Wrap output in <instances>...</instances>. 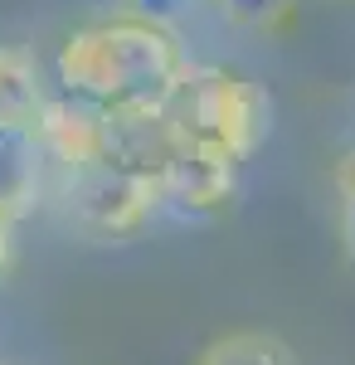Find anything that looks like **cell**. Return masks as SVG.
<instances>
[{
	"label": "cell",
	"instance_id": "obj_7",
	"mask_svg": "<svg viewBox=\"0 0 355 365\" xmlns=\"http://www.w3.org/2000/svg\"><path fill=\"white\" fill-rule=\"evenodd\" d=\"M175 127L165 113H132V117H108V156L117 166L137 170L146 180H156L165 161L175 156Z\"/></svg>",
	"mask_w": 355,
	"mask_h": 365
},
{
	"label": "cell",
	"instance_id": "obj_1",
	"mask_svg": "<svg viewBox=\"0 0 355 365\" xmlns=\"http://www.w3.org/2000/svg\"><path fill=\"white\" fill-rule=\"evenodd\" d=\"M195 63L175 29H156L132 15H112L73 29L58 44V93L103 117L165 113Z\"/></svg>",
	"mask_w": 355,
	"mask_h": 365
},
{
	"label": "cell",
	"instance_id": "obj_4",
	"mask_svg": "<svg viewBox=\"0 0 355 365\" xmlns=\"http://www.w3.org/2000/svg\"><path fill=\"white\" fill-rule=\"evenodd\" d=\"M156 195H161V210H175L185 220L215 215L239 195V161L215 151V146L180 141L175 156L165 161V170L156 175Z\"/></svg>",
	"mask_w": 355,
	"mask_h": 365
},
{
	"label": "cell",
	"instance_id": "obj_3",
	"mask_svg": "<svg viewBox=\"0 0 355 365\" xmlns=\"http://www.w3.org/2000/svg\"><path fill=\"white\" fill-rule=\"evenodd\" d=\"M54 180H58V200H63L68 225H78L83 234L122 239V234H137L161 210L156 180L117 166L112 156L93 161V166H78V170H63Z\"/></svg>",
	"mask_w": 355,
	"mask_h": 365
},
{
	"label": "cell",
	"instance_id": "obj_2",
	"mask_svg": "<svg viewBox=\"0 0 355 365\" xmlns=\"http://www.w3.org/2000/svg\"><path fill=\"white\" fill-rule=\"evenodd\" d=\"M165 117H170L180 141L215 146L244 166L273 132V98L248 73L195 63L185 73V83L175 88V98L165 103Z\"/></svg>",
	"mask_w": 355,
	"mask_h": 365
},
{
	"label": "cell",
	"instance_id": "obj_6",
	"mask_svg": "<svg viewBox=\"0 0 355 365\" xmlns=\"http://www.w3.org/2000/svg\"><path fill=\"white\" fill-rule=\"evenodd\" d=\"M54 175L39 132L34 127H15L0 122V220H25L34 215V205L44 200V180Z\"/></svg>",
	"mask_w": 355,
	"mask_h": 365
},
{
	"label": "cell",
	"instance_id": "obj_10",
	"mask_svg": "<svg viewBox=\"0 0 355 365\" xmlns=\"http://www.w3.org/2000/svg\"><path fill=\"white\" fill-rule=\"evenodd\" d=\"M215 5L219 15L239 29H277L292 10V0H215Z\"/></svg>",
	"mask_w": 355,
	"mask_h": 365
},
{
	"label": "cell",
	"instance_id": "obj_9",
	"mask_svg": "<svg viewBox=\"0 0 355 365\" xmlns=\"http://www.w3.org/2000/svg\"><path fill=\"white\" fill-rule=\"evenodd\" d=\"M195 365H292V351L268 331H229L210 341Z\"/></svg>",
	"mask_w": 355,
	"mask_h": 365
},
{
	"label": "cell",
	"instance_id": "obj_8",
	"mask_svg": "<svg viewBox=\"0 0 355 365\" xmlns=\"http://www.w3.org/2000/svg\"><path fill=\"white\" fill-rule=\"evenodd\" d=\"M49 93L39 83V63L20 44H0V122L34 127L44 113Z\"/></svg>",
	"mask_w": 355,
	"mask_h": 365
},
{
	"label": "cell",
	"instance_id": "obj_11",
	"mask_svg": "<svg viewBox=\"0 0 355 365\" xmlns=\"http://www.w3.org/2000/svg\"><path fill=\"white\" fill-rule=\"evenodd\" d=\"M195 5H200V0H122V15L146 20V25H156V29H175Z\"/></svg>",
	"mask_w": 355,
	"mask_h": 365
},
{
	"label": "cell",
	"instance_id": "obj_13",
	"mask_svg": "<svg viewBox=\"0 0 355 365\" xmlns=\"http://www.w3.org/2000/svg\"><path fill=\"white\" fill-rule=\"evenodd\" d=\"M10 220H0V273H5V268H10V258H15V234H10Z\"/></svg>",
	"mask_w": 355,
	"mask_h": 365
},
{
	"label": "cell",
	"instance_id": "obj_12",
	"mask_svg": "<svg viewBox=\"0 0 355 365\" xmlns=\"http://www.w3.org/2000/svg\"><path fill=\"white\" fill-rule=\"evenodd\" d=\"M336 195H341V239L355 258V146L336 161Z\"/></svg>",
	"mask_w": 355,
	"mask_h": 365
},
{
	"label": "cell",
	"instance_id": "obj_5",
	"mask_svg": "<svg viewBox=\"0 0 355 365\" xmlns=\"http://www.w3.org/2000/svg\"><path fill=\"white\" fill-rule=\"evenodd\" d=\"M34 132H39V146H44L54 175L93 166V161L108 156V117L93 113V108H83V103H73V98H63V93L44 103Z\"/></svg>",
	"mask_w": 355,
	"mask_h": 365
}]
</instances>
